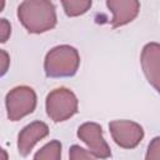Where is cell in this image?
Masks as SVG:
<instances>
[{
    "instance_id": "6da1fadb",
    "label": "cell",
    "mask_w": 160,
    "mask_h": 160,
    "mask_svg": "<svg viewBox=\"0 0 160 160\" xmlns=\"http://www.w3.org/2000/svg\"><path fill=\"white\" fill-rule=\"evenodd\" d=\"M18 19L30 34H42L56 26V9L51 1L25 0L18 6Z\"/></svg>"
},
{
    "instance_id": "7a4b0ae2",
    "label": "cell",
    "mask_w": 160,
    "mask_h": 160,
    "mask_svg": "<svg viewBox=\"0 0 160 160\" xmlns=\"http://www.w3.org/2000/svg\"><path fill=\"white\" fill-rule=\"evenodd\" d=\"M80 65L79 51L70 45H58L45 56L44 71L48 78H70L74 76Z\"/></svg>"
},
{
    "instance_id": "3957f363",
    "label": "cell",
    "mask_w": 160,
    "mask_h": 160,
    "mask_svg": "<svg viewBox=\"0 0 160 160\" xmlns=\"http://www.w3.org/2000/svg\"><path fill=\"white\" fill-rule=\"evenodd\" d=\"M46 114L54 122H61L78 112L79 100L68 88H56L51 90L45 100Z\"/></svg>"
},
{
    "instance_id": "277c9868",
    "label": "cell",
    "mask_w": 160,
    "mask_h": 160,
    "mask_svg": "<svg viewBox=\"0 0 160 160\" xmlns=\"http://www.w3.org/2000/svg\"><path fill=\"white\" fill-rule=\"evenodd\" d=\"M36 100V94L30 86L20 85L11 89L5 98L8 119L10 121H19L28 116L35 110Z\"/></svg>"
},
{
    "instance_id": "5b68a950",
    "label": "cell",
    "mask_w": 160,
    "mask_h": 160,
    "mask_svg": "<svg viewBox=\"0 0 160 160\" xmlns=\"http://www.w3.org/2000/svg\"><path fill=\"white\" fill-rule=\"evenodd\" d=\"M112 140L122 149H134L144 139V129L132 120H112L109 122Z\"/></svg>"
},
{
    "instance_id": "8992f818",
    "label": "cell",
    "mask_w": 160,
    "mask_h": 160,
    "mask_svg": "<svg viewBox=\"0 0 160 160\" xmlns=\"http://www.w3.org/2000/svg\"><path fill=\"white\" fill-rule=\"evenodd\" d=\"M78 138L86 144L88 151L98 159H108L111 150L102 136V128L98 122H84L78 129Z\"/></svg>"
},
{
    "instance_id": "52a82bcc",
    "label": "cell",
    "mask_w": 160,
    "mask_h": 160,
    "mask_svg": "<svg viewBox=\"0 0 160 160\" xmlns=\"http://www.w3.org/2000/svg\"><path fill=\"white\" fill-rule=\"evenodd\" d=\"M140 62L149 84L156 91L160 90V45L158 42H149L142 48Z\"/></svg>"
},
{
    "instance_id": "ba28073f",
    "label": "cell",
    "mask_w": 160,
    "mask_h": 160,
    "mask_svg": "<svg viewBox=\"0 0 160 160\" xmlns=\"http://www.w3.org/2000/svg\"><path fill=\"white\" fill-rule=\"evenodd\" d=\"M49 135V126L44 121H32L18 135V150L21 156H28L32 148Z\"/></svg>"
},
{
    "instance_id": "9c48e42d",
    "label": "cell",
    "mask_w": 160,
    "mask_h": 160,
    "mask_svg": "<svg viewBox=\"0 0 160 160\" xmlns=\"http://www.w3.org/2000/svg\"><path fill=\"white\" fill-rule=\"evenodd\" d=\"M108 9L111 11V28L116 29L131 22L140 11V2L136 0H108Z\"/></svg>"
},
{
    "instance_id": "30bf717a",
    "label": "cell",
    "mask_w": 160,
    "mask_h": 160,
    "mask_svg": "<svg viewBox=\"0 0 160 160\" xmlns=\"http://www.w3.org/2000/svg\"><path fill=\"white\" fill-rule=\"evenodd\" d=\"M61 148L59 140H51L35 152L34 160H61Z\"/></svg>"
},
{
    "instance_id": "8fae6325",
    "label": "cell",
    "mask_w": 160,
    "mask_h": 160,
    "mask_svg": "<svg viewBox=\"0 0 160 160\" xmlns=\"http://www.w3.org/2000/svg\"><path fill=\"white\" fill-rule=\"evenodd\" d=\"M61 5L64 8L65 14L70 18H74L82 15L88 10H90L92 2L91 0H62Z\"/></svg>"
},
{
    "instance_id": "7c38bea8",
    "label": "cell",
    "mask_w": 160,
    "mask_h": 160,
    "mask_svg": "<svg viewBox=\"0 0 160 160\" xmlns=\"http://www.w3.org/2000/svg\"><path fill=\"white\" fill-rule=\"evenodd\" d=\"M69 160H95V156L86 149L79 145H72L69 149Z\"/></svg>"
},
{
    "instance_id": "4fadbf2b",
    "label": "cell",
    "mask_w": 160,
    "mask_h": 160,
    "mask_svg": "<svg viewBox=\"0 0 160 160\" xmlns=\"http://www.w3.org/2000/svg\"><path fill=\"white\" fill-rule=\"evenodd\" d=\"M145 160H160V138L159 136H155L150 141L146 155H145Z\"/></svg>"
},
{
    "instance_id": "5bb4252c",
    "label": "cell",
    "mask_w": 160,
    "mask_h": 160,
    "mask_svg": "<svg viewBox=\"0 0 160 160\" xmlns=\"http://www.w3.org/2000/svg\"><path fill=\"white\" fill-rule=\"evenodd\" d=\"M11 35V25L9 20L6 19H0V44H4L9 40Z\"/></svg>"
},
{
    "instance_id": "9a60e30c",
    "label": "cell",
    "mask_w": 160,
    "mask_h": 160,
    "mask_svg": "<svg viewBox=\"0 0 160 160\" xmlns=\"http://www.w3.org/2000/svg\"><path fill=\"white\" fill-rule=\"evenodd\" d=\"M10 66V55L8 54V51L0 49V78L4 76Z\"/></svg>"
},
{
    "instance_id": "2e32d148",
    "label": "cell",
    "mask_w": 160,
    "mask_h": 160,
    "mask_svg": "<svg viewBox=\"0 0 160 160\" xmlns=\"http://www.w3.org/2000/svg\"><path fill=\"white\" fill-rule=\"evenodd\" d=\"M0 160H9V155L6 150H4L1 146H0Z\"/></svg>"
},
{
    "instance_id": "e0dca14e",
    "label": "cell",
    "mask_w": 160,
    "mask_h": 160,
    "mask_svg": "<svg viewBox=\"0 0 160 160\" xmlns=\"http://www.w3.org/2000/svg\"><path fill=\"white\" fill-rule=\"evenodd\" d=\"M4 8H5V1L4 0H0V12L4 10Z\"/></svg>"
}]
</instances>
